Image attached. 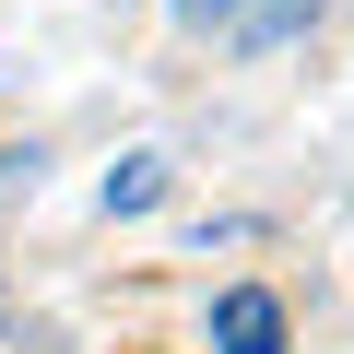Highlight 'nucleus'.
<instances>
[{
    "mask_svg": "<svg viewBox=\"0 0 354 354\" xmlns=\"http://www.w3.org/2000/svg\"><path fill=\"white\" fill-rule=\"evenodd\" d=\"M189 36H213V48H283V36H307L319 24V0H165Z\"/></svg>",
    "mask_w": 354,
    "mask_h": 354,
    "instance_id": "1",
    "label": "nucleus"
},
{
    "mask_svg": "<svg viewBox=\"0 0 354 354\" xmlns=\"http://www.w3.org/2000/svg\"><path fill=\"white\" fill-rule=\"evenodd\" d=\"M213 354H283V307L260 283H225L213 295Z\"/></svg>",
    "mask_w": 354,
    "mask_h": 354,
    "instance_id": "2",
    "label": "nucleus"
},
{
    "mask_svg": "<svg viewBox=\"0 0 354 354\" xmlns=\"http://www.w3.org/2000/svg\"><path fill=\"white\" fill-rule=\"evenodd\" d=\"M153 201H165V165H153V153L106 165V213H153Z\"/></svg>",
    "mask_w": 354,
    "mask_h": 354,
    "instance_id": "3",
    "label": "nucleus"
}]
</instances>
